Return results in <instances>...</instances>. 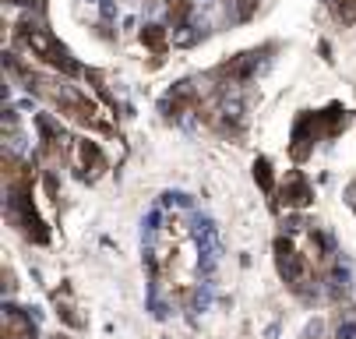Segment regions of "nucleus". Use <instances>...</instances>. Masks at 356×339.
Returning <instances> with one entry per match:
<instances>
[]
</instances>
